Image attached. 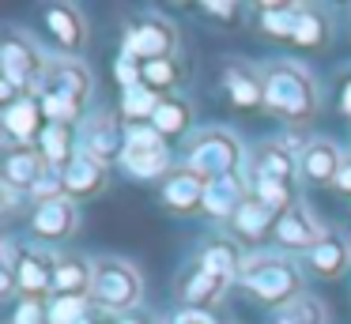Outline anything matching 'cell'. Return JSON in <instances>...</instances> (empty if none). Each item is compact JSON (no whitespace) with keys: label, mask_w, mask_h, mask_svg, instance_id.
I'll list each match as a JSON object with an SVG mask.
<instances>
[{"label":"cell","mask_w":351,"mask_h":324,"mask_svg":"<svg viewBox=\"0 0 351 324\" xmlns=\"http://www.w3.org/2000/svg\"><path fill=\"white\" fill-rule=\"evenodd\" d=\"M265 105L287 113L295 121H306L317 113V87H313L310 72L295 64H276L265 75Z\"/></svg>","instance_id":"obj_1"},{"label":"cell","mask_w":351,"mask_h":324,"mask_svg":"<svg viewBox=\"0 0 351 324\" xmlns=\"http://www.w3.org/2000/svg\"><path fill=\"white\" fill-rule=\"evenodd\" d=\"M238 279H242L257 298L280 301V306L291 298H298V290H302V275H298L295 264H287L283 256H250V260L242 264V271H238Z\"/></svg>","instance_id":"obj_2"},{"label":"cell","mask_w":351,"mask_h":324,"mask_svg":"<svg viewBox=\"0 0 351 324\" xmlns=\"http://www.w3.org/2000/svg\"><path fill=\"white\" fill-rule=\"evenodd\" d=\"M140 283L136 268H129L125 260H99L95 264V283H91V298L99 301L102 309H114V313H125L140 301Z\"/></svg>","instance_id":"obj_3"},{"label":"cell","mask_w":351,"mask_h":324,"mask_svg":"<svg viewBox=\"0 0 351 324\" xmlns=\"http://www.w3.org/2000/svg\"><path fill=\"white\" fill-rule=\"evenodd\" d=\"M242 162V147L230 132H200L189 147V170L200 173V177H227L234 173V166Z\"/></svg>","instance_id":"obj_4"},{"label":"cell","mask_w":351,"mask_h":324,"mask_svg":"<svg viewBox=\"0 0 351 324\" xmlns=\"http://www.w3.org/2000/svg\"><path fill=\"white\" fill-rule=\"evenodd\" d=\"M125 170L136 173V177H159L167 170L170 155L162 136L152 125H125Z\"/></svg>","instance_id":"obj_5"},{"label":"cell","mask_w":351,"mask_h":324,"mask_svg":"<svg viewBox=\"0 0 351 324\" xmlns=\"http://www.w3.org/2000/svg\"><path fill=\"white\" fill-rule=\"evenodd\" d=\"M46 64L49 60H42V53L34 49V42L23 34H8V42L0 49V72H4V79L19 90L38 87L42 75H46Z\"/></svg>","instance_id":"obj_6"},{"label":"cell","mask_w":351,"mask_h":324,"mask_svg":"<svg viewBox=\"0 0 351 324\" xmlns=\"http://www.w3.org/2000/svg\"><path fill=\"white\" fill-rule=\"evenodd\" d=\"M178 49V34L170 23L162 19H147L140 23V27H132L129 34H125V57L132 60H144V64H152V60H170Z\"/></svg>","instance_id":"obj_7"},{"label":"cell","mask_w":351,"mask_h":324,"mask_svg":"<svg viewBox=\"0 0 351 324\" xmlns=\"http://www.w3.org/2000/svg\"><path fill=\"white\" fill-rule=\"evenodd\" d=\"M38 87H42V98H64V102L84 105V98L91 95V75L76 60H49Z\"/></svg>","instance_id":"obj_8"},{"label":"cell","mask_w":351,"mask_h":324,"mask_svg":"<svg viewBox=\"0 0 351 324\" xmlns=\"http://www.w3.org/2000/svg\"><path fill=\"white\" fill-rule=\"evenodd\" d=\"M276 241H280L283 249H306V253H313V249L325 241V234H321V223L310 215V208L291 203V208L280 211V219H276Z\"/></svg>","instance_id":"obj_9"},{"label":"cell","mask_w":351,"mask_h":324,"mask_svg":"<svg viewBox=\"0 0 351 324\" xmlns=\"http://www.w3.org/2000/svg\"><path fill=\"white\" fill-rule=\"evenodd\" d=\"M46 155L34 147H8L4 151V188L12 192H34L46 177Z\"/></svg>","instance_id":"obj_10"},{"label":"cell","mask_w":351,"mask_h":324,"mask_svg":"<svg viewBox=\"0 0 351 324\" xmlns=\"http://www.w3.org/2000/svg\"><path fill=\"white\" fill-rule=\"evenodd\" d=\"M84 155H91L102 166L125 158V128L117 125V117H95L84 128Z\"/></svg>","instance_id":"obj_11"},{"label":"cell","mask_w":351,"mask_h":324,"mask_svg":"<svg viewBox=\"0 0 351 324\" xmlns=\"http://www.w3.org/2000/svg\"><path fill=\"white\" fill-rule=\"evenodd\" d=\"M53 275H57V260L46 253H23L16 268V290L27 294V301L42 298L46 290H53Z\"/></svg>","instance_id":"obj_12"},{"label":"cell","mask_w":351,"mask_h":324,"mask_svg":"<svg viewBox=\"0 0 351 324\" xmlns=\"http://www.w3.org/2000/svg\"><path fill=\"white\" fill-rule=\"evenodd\" d=\"M31 226H34V234H42V238H69V234L80 226L76 203H72L69 196H57V200L38 203Z\"/></svg>","instance_id":"obj_13"},{"label":"cell","mask_w":351,"mask_h":324,"mask_svg":"<svg viewBox=\"0 0 351 324\" xmlns=\"http://www.w3.org/2000/svg\"><path fill=\"white\" fill-rule=\"evenodd\" d=\"M245 203V192H242V181L234 177V173H227V177H212L204 181V211L215 219H234L238 211H242Z\"/></svg>","instance_id":"obj_14"},{"label":"cell","mask_w":351,"mask_h":324,"mask_svg":"<svg viewBox=\"0 0 351 324\" xmlns=\"http://www.w3.org/2000/svg\"><path fill=\"white\" fill-rule=\"evenodd\" d=\"M61 177H64V192L69 196H95V192H102V185H106V166L80 151V155L64 166Z\"/></svg>","instance_id":"obj_15"},{"label":"cell","mask_w":351,"mask_h":324,"mask_svg":"<svg viewBox=\"0 0 351 324\" xmlns=\"http://www.w3.org/2000/svg\"><path fill=\"white\" fill-rule=\"evenodd\" d=\"M95 283V268L80 256H61L53 275V298H84Z\"/></svg>","instance_id":"obj_16"},{"label":"cell","mask_w":351,"mask_h":324,"mask_svg":"<svg viewBox=\"0 0 351 324\" xmlns=\"http://www.w3.org/2000/svg\"><path fill=\"white\" fill-rule=\"evenodd\" d=\"M46 23H49V30H53V38L64 45V49H84V42H87V27H84V15L76 12L72 4H53L46 12Z\"/></svg>","instance_id":"obj_17"},{"label":"cell","mask_w":351,"mask_h":324,"mask_svg":"<svg viewBox=\"0 0 351 324\" xmlns=\"http://www.w3.org/2000/svg\"><path fill=\"white\" fill-rule=\"evenodd\" d=\"M340 166H343V158H340V151H336V143H328V140H313L302 155V170H306V177H313V181H336Z\"/></svg>","instance_id":"obj_18"},{"label":"cell","mask_w":351,"mask_h":324,"mask_svg":"<svg viewBox=\"0 0 351 324\" xmlns=\"http://www.w3.org/2000/svg\"><path fill=\"white\" fill-rule=\"evenodd\" d=\"M162 196H167L170 208L189 211V208H197V203H204V177L193 173V170H182V173H174V177L167 181Z\"/></svg>","instance_id":"obj_19"},{"label":"cell","mask_w":351,"mask_h":324,"mask_svg":"<svg viewBox=\"0 0 351 324\" xmlns=\"http://www.w3.org/2000/svg\"><path fill=\"white\" fill-rule=\"evenodd\" d=\"M38 125H42V105L34 98H19L16 105L4 110V132L12 140H31L38 132Z\"/></svg>","instance_id":"obj_20"},{"label":"cell","mask_w":351,"mask_h":324,"mask_svg":"<svg viewBox=\"0 0 351 324\" xmlns=\"http://www.w3.org/2000/svg\"><path fill=\"white\" fill-rule=\"evenodd\" d=\"M227 90L234 98V105H242V110H253V105L265 102V79H257L250 68H238V64L227 68Z\"/></svg>","instance_id":"obj_21"},{"label":"cell","mask_w":351,"mask_h":324,"mask_svg":"<svg viewBox=\"0 0 351 324\" xmlns=\"http://www.w3.org/2000/svg\"><path fill=\"white\" fill-rule=\"evenodd\" d=\"M291 173H295V155H291V147H283V143H265V147L257 151V177L283 181V185H287Z\"/></svg>","instance_id":"obj_22"},{"label":"cell","mask_w":351,"mask_h":324,"mask_svg":"<svg viewBox=\"0 0 351 324\" xmlns=\"http://www.w3.org/2000/svg\"><path fill=\"white\" fill-rule=\"evenodd\" d=\"M348 264H351V245L343 238H325L310 253V268L317 271V275H340Z\"/></svg>","instance_id":"obj_23"},{"label":"cell","mask_w":351,"mask_h":324,"mask_svg":"<svg viewBox=\"0 0 351 324\" xmlns=\"http://www.w3.org/2000/svg\"><path fill=\"white\" fill-rule=\"evenodd\" d=\"M230 279L227 275H215L208 268H197L189 279H185V301L189 306H204V301H219L223 290H227Z\"/></svg>","instance_id":"obj_24"},{"label":"cell","mask_w":351,"mask_h":324,"mask_svg":"<svg viewBox=\"0 0 351 324\" xmlns=\"http://www.w3.org/2000/svg\"><path fill=\"white\" fill-rule=\"evenodd\" d=\"M152 128L167 140V136H182L189 128V102L182 98H162L159 110L152 113Z\"/></svg>","instance_id":"obj_25"},{"label":"cell","mask_w":351,"mask_h":324,"mask_svg":"<svg viewBox=\"0 0 351 324\" xmlns=\"http://www.w3.org/2000/svg\"><path fill=\"white\" fill-rule=\"evenodd\" d=\"M200 268L215 271V275L234 279L238 271H242V253H238L234 241H212V245L200 253Z\"/></svg>","instance_id":"obj_26"},{"label":"cell","mask_w":351,"mask_h":324,"mask_svg":"<svg viewBox=\"0 0 351 324\" xmlns=\"http://www.w3.org/2000/svg\"><path fill=\"white\" fill-rule=\"evenodd\" d=\"M298 15H302V8L295 4H265L261 8V27L276 38H295Z\"/></svg>","instance_id":"obj_27"},{"label":"cell","mask_w":351,"mask_h":324,"mask_svg":"<svg viewBox=\"0 0 351 324\" xmlns=\"http://www.w3.org/2000/svg\"><path fill=\"white\" fill-rule=\"evenodd\" d=\"M268 226H272V208H265L261 200H245L242 211L234 215V230L242 234V238H250V241H257Z\"/></svg>","instance_id":"obj_28"},{"label":"cell","mask_w":351,"mask_h":324,"mask_svg":"<svg viewBox=\"0 0 351 324\" xmlns=\"http://www.w3.org/2000/svg\"><path fill=\"white\" fill-rule=\"evenodd\" d=\"M276 324H325V309L313 298H291L276 309Z\"/></svg>","instance_id":"obj_29"},{"label":"cell","mask_w":351,"mask_h":324,"mask_svg":"<svg viewBox=\"0 0 351 324\" xmlns=\"http://www.w3.org/2000/svg\"><path fill=\"white\" fill-rule=\"evenodd\" d=\"M42 155H46V162H53V166H69L72 158V132H69V125H49L46 132H42Z\"/></svg>","instance_id":"obj_30"},{"label":"cell","mask_w":351,"mask_h":324,"mask_svg":"<svg viewBox=\"0 0 351 324\" xmlns=\"http://www.w3.org/2000/svg\"><path fill=\"white\" fill-rule=\"evenodd\" d=\"M159 90L147 87V83H136V87H129L121 95V113L125 117H152L155 110H159Z\"/></svg>","instance_id":"obj_31"},{"label":"cell","mask_w":351,"mask_h":324,"mask_svg":"<svg viewBox=\"0 0 351 324\" xmlns=\"http://www.w3.org/2000/svg\"><path fill=\"white\" fill-rule=\"evenodd\" d=\"M46 316L49 324H87V298H53Z\"/></svg>","instance_id":"obj_32"},{"label":"cell","mask_w":351,"mask_h":324,"mask_svg":"<svg viewBox=\"0 0 351 324\" xmlns=\"http://www.w3.org/2000/svg\"><path fill=\"white\" fill-rule=\"evenodd\" d=\"M253 188H257V200L265 203V208H283L287 211L291 208V188L283 185V181H268V177H257L253 181Z\"/></svg>","instance_id":"obj_33"},{"label":"cell","mask_w":351,"mask_h":324,"mask_svg":"<svg viewBox=\"0 0 351 324\" xmlns=\"http://www.w3.org/2000/svg\"><path fill=\"white\" fill-rule=\"evenodd\" d=\"M291 42H298V45H321V42H325V23H321L313 12H306V8H302L298 27H295V38H291Z\"/></svg>","instance_id":"obj_34"},{"label":"cell","mask_w":351,"mask_h":324,"mask_svg":"<svg viewBox=\"0 0 351 324\" xmlns=\"http://www.w3.org/2000/svg\"><path fill=\"white\" fill-rule=\"evenodd\" d=\"M80 110H84V105L64 102V98H42V113L53 117V125H72V121L80 117Z\"/></svg>","instance_id":"obj_35"},{"label":"cell","mask_w":351,"mask_h":324,"mask_svg":"<svg viewBox=\"0 0 351 324\" xmlns=\"http://www.w3.org/2000/svg\"><path fill=\"white\" fill-rule=\"evenodd\" d=\"M174 60H152V64H144V83L147 87H155V90H162V87H170L174 83Z\"/></svg>","instance_id":"obj_36"},{"label":"cell","mask_w":351,"mask_h":324,"mask_svg":"<svg viewBox=\"0 0 351 324\" xmlns=\"http://www.w3.org/2000/svg\"><path fill=\"white\" fill-rule=\"evenodd\" d=\"M42 321H49V316H46V309H42L38 301H23V306H19V313H16V321H12V324H42Z\"/></svg>","instance_id":"obj_37"},{"label":"cell","mask_w":351,"mask_h":324,"mask_svg":"<svg viewBox=\"0 0 351 324\" xmlns=\"http://www.w3.org/2000/svg\"><path fill=\"white\" fill-rule=\"evenodd\" d=\"M174 324H215L208 313H200V309H185V313L174 316Z\"/></svg>","instance_id":"obj_38"},{"label":"cell","mask_w":351,"mask_h":324,"mask_svg":"<svg viewBox=\"0 0 351 324\" xmlns=\"http://www.w3.org/2000/svg\"><path fill=\"white\" fill-rule=\"evenodd\" d=\"M336 188H340L343 196H351V158H343V166H340V173H336V181H332Z\"/></svg>","instance_id":"obj_39"},{"label":"cell","mask_w":351,"mask_h":324,"mask_svg":"<svg viewBox=\"0 0 351 324\" xmlns=\"http://www.w3.org/2000/svg\"><path fill=\"white\" fill-rule=\"evenodd\" d=\"M204 12H208V15H219V19H234L238 8H234V4H204Z\"/></svg>","instance_id":"obj_40"},{"label":"cell","mask_w":351,"mask_h":324,"mask_svg":"<svg viewBox=\"0 0 351 324\" xmlns=\"http://www.w3.org/2000/svg\"><path fill=\"white\" fill-rule=\"evenodd\" d=\"M343 113L351 117V79H348V87H343Z\"/></svg>","instance_id":"obj_41"},{"label":"cell","mask_w":351,"mask_h":324,"mask_svg":"<svg viewBox=\"0 0 351 324\" xmlns=\"http://www.w3.org/2000/svg\"><path fill=\"white\" fill-rule=\"evenodd\" d=\"M121 324H147V321H140V316H125Z\"/></svg>","instance_id":"obj_42"},{"label":"cell","mask_w":351,"mask_h":324,"mask_svg":"<svg viewBox=\"0 0 351 324\" xmlns=\"http://www.w3.org/2000/svg\"><path fill=\"white\" fill-rule=\"evenodd\" d=\"M87 324H95V321H87Z\"/></svg>","instance_id":"obj_43"}]
</instances>
